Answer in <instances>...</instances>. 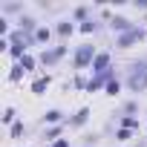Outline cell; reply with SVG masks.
I'll return each mask as SVG.
<instances>
[{"label": "cell", "mask_w": 147, "mask_h": 147, "mask_svg": "<svg viewBox=\"0 0 147 147\" xmlns=\"http://www.w3.org/2000/svg\"><path fill=\"white\" fill-rule=\"evenodd\" d=\"M46 121H52V124H55V121H61V113H58V110H52V113H46Z\"/></svg>", "instance_id": "8fae6325"}, {"label": "cell", "mask_w": 147, "mask_h": 147, "mask_svg": "<svg viewBox=\"0 0 147 147\" xmlns=\"http://www.w3.org/2000/svg\"><path fill=\"white\" fill-rule=\"evenodd\" d=\"M107 92L115 95V92H118V81H110V84H107Z\"/></svg>", "instance_id": "7c38bea8"}, {"label": "cell", "mask_w": 147, "mask_h": 147, "mask_svg": "<svg viewBox=\"0 0 147 147\" xmlns=\"http://www.w3.org/2000/svg\"><path fill=\"white\" fill-rule=\"evenodd\" d=\"M95 58H98V55L92 52V46H81V49L75 52V66H78V69H84V66H87V63H92Z\"/></svg>", "instance_id": "7a4b0ae2"}, {"label": "cell", "mask_w": 147, "mask_h": 147, "mask_svg": "<svg viewBox=\"0 0 147 147\" xmlns=\"http://www.w3.org/2000/svg\"><path fill=\"white\" fill-rule=\"evenodd\" d=\"M61 55H63V46H58V49H52V52H43V63H55Z\"/></svg>", "instance_id": "277c9868"}, {"label": "cell", "mask_w": 147, "mask_h": 147, "mask_svg": "<svg viewBox=\"0 0 147 147\" xmlns=\"http://www.w3.org/2000/svg\"><path fill=\"white\" fill-rule=\"evenodd\" d=\"M141 38H144V29H130V32H124V35L118 38V46L127 49L130 43H136V40H141Z\"/></svg>", "instance_id": "3957f363"}, {"label": "cell", "mask_w": 147, "mask_h": 147, "mask_svg": "<svg viewBox=\"0 0 147 147\" xmlns=\"http://www.w3.org/2000/svg\"><path fill=\"white\" fill-rule=\"evenodd\" d=\"M58 32H61V35H69V32H72V23H61V29H58Z\"/></svg>", "instance_id": "4fadbf2b"}, {"label": "cell", "mask_w": 147, "mask_h": 147, "mask_svg": "<svg viewBox=\"0 0 147 147\" xmlns=\"http://www.w3.org/2000/svg\"><path fill=\"white\" fill-rule=\"evenodd\" d=\"M127 84H130V90H136V92H141V90L147 87V61H141V63H133Z\"/></svg>", "instance_id": "6da1fadb"}, {"label": "cell", "mask_w": 147, "mask_h": 147, "mask_svg": "<svg viewBox=\"0 0 147 147\" xmlns=\"http://www.w3.org/2000/svg\"><path fill=\"white\" fill-rule=\"evenodd\" d=\"M46 84H49V78H38V81L32 84V92H43V90H46Z\"/></svg>", "instance_id": "52a82bcc"}, {"label": "cell", "mask_w": 147, "mask_h": 147, "mask_svg": "<svg viewBox=\"0 0 147 147\" xmlns=\"http://www.w3.org/2000/svg\"><path fill=\"white\" fill-rule=\"evenodd\" d=\"M107 63H110V55H98V58L92 61V69H95V72H104Z\"/></svg>", "instance_id": "5b68a950"}, {"label": "cell", "mask_w": 147, "mask_h": 147, "mask_svg": "<svg viewBox=\"0 0 147 147\" xmlns=\"http://www.w3.org/2000/svg\"><path fill=\"white\" fill-rule=\"evenodd\" d=\"M87 115H90V110H78V115L72 118V124H84V121H87Z\"/></svg>", "instance_id": "ba28073f"}, {"label": "cell", "mask_w": 147, "mask_h": 147, "mask_svg": "<svg viewBox=\"0 0 147 147\" xmlns=\"http://www.w3.org/2000/svg\"><path fill=\"white\" fill-rule=\"evenodd\" d=\"M113 29H121V32H130V23H127L124 18H115V20H113Z\"/></svg>", "instance_id": "8992f818"}, {"label": "cell", "mask_w": 147, "mask_h": 147, "mask_svg": "<svg viewBox=\"0 0 147 147\" xmlns=\"http://www.w3.org/2000/svg\"><path fill=\"white\" fill-rule=\"evenodd\" d=\"M35 38H38V40H49V29H38Z\"/></svg>", "instance_id": "30bf717a"}, {"label": "cell", "mask_w": 147, "mask_h": 147, "mask_svg": "<svg viewBox=\"0 0 147 147\" xmlns=\"http://www.w3.org/2000/svg\"><path fill=\"white\" fill-rule=\"evenodd\" d=\"M20 66H23V69H32V66H35V61H32L29 55H23V58H20Z\"/></svg>", "instance_id": "9c48e42d"}]
</instances>
